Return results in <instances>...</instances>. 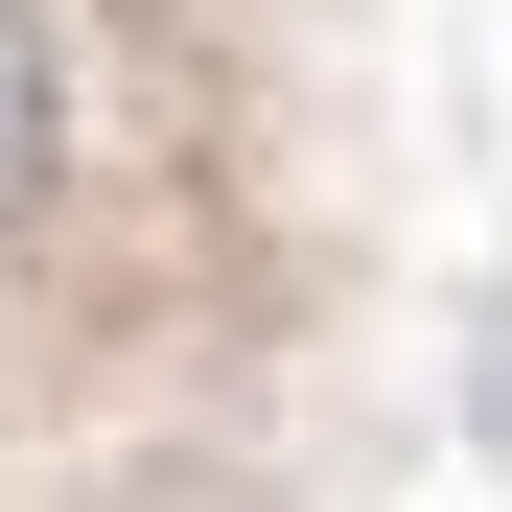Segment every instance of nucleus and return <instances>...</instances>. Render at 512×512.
I'll return each mask as SVG.
<instances>
[{
    "label": "nucleus",
    "mask_w": 512,
    "mask_h": 512,
    "mask_svg": "<svg viewBox=\"0 0 512 512\" xmlns=\"http://www.w3.org/2000/svg\"><path fill=\"white\" fill-rule=\"evenodd\" d=\"M47 187H70V47L24 24V0H0V233H24Z\"/></svg>",
    "instance_id": "obj_1"
}]
</instances>
